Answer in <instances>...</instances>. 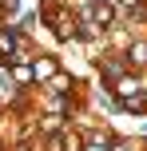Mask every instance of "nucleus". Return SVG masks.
Here are the masks:
<instances>
[{
	"instance_id": "nucleus-1",
	"label": "nucleus",
	"mask_w": 147,
	"mask_h": 151,
	"mask_svg": "<svg viewBox=\"0 0 147 151\" xmlns=\"http://www.w3.org/2000/svg\"><path fill=\"white\" fill-rule=\"evenodd\" d=\"M52 72H56V64H52V60H40L36 68H32V76H36V80H48Z\"/></svg>"
},
{
	"instance_id": "nucleus-4",
	"label": "nucleus",
	"mask_w": 147,
	"mask_h": 151,
	"mask_svg": "<svg viewBox=\"0 0 147 151\" xmlns=\"http://www.w3.org/2000/svg\"><path fill=\"white\" fill-rule=\"evenodd\" d=\"M131 60H147V44H135L131 48Z\"/></svg>"
},
{
	"instance_id": "nucleus-3",
	"label": "nucleus",
	"mask_w": 147,
	"mask_h": 151,
	"mask_svg": "<svg viewBox=\"0 0 147 151\" xmlns=\"http://www.w3.org/2000/svg\"><path fill=\"white\" fill-rule=\"evenodd\" d=\"M111 20V8H95V24H100V28H103V24H108Z\"/></svg>"
},
{
	"instance_id": "nucleus-5",
	"label": "nucleus",
	"mask_w": 147,
	"mask_h": 151,
	"mask_svg": "<svg viewBox=\"0 0 147 151\" xmlns=\"http://www.w3.org/2000/svg\"><path fill=\"white\" fill-rule=\"evenodd\" d=\"M87 151H103V147H87Z\"/></svg>"
},
{
	"instance_id": "nucleus-2",
	"label": "nucleus",
	"mask_w": 147,
	"mask_h": 151,
	"mask_svg": "<svg viewBox=\"0 0 147 151\" xmlns=\"http://www.w3.org/2000/svg\"><path fill=\"white\" fill-rule=\"evenodd\" d=\"M12 48H16V40L8 32H0V56H12Z\"/></svg>"
}]
</instances>
